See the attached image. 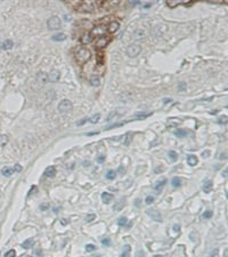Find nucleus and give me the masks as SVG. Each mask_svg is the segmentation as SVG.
I'll use <instances>...</instances> for the list:
<instances>
[{
	"mask_svg": "<svg viewBox=\"0 0 228 257\" xmlns=\"http://www.w3.org/2000/svg\"><path fill=\"white\" fill-rule=\"evenodd\" d=\"M90 58H91V53L88 48H81L75 54V61L80 65L86 64L87 62L90 61Z\"/></svg>",
	"mask_w": 228,
	"mask_h": 257,
	"instance_id": "f257e3e1",
	"label": "nucleus"
},
{
	"mask_svg": "<svg viewBox=\"0 0 228 257\" xmlns=\"http://www.w3.org/2000/svg\"><path fill=\"white\" fill-rule=\"evenodd\" d=\"M76 10L79 11H93L95 9L98 8L97 6V1H82V2H78L74 7Z\"/></svg>",
	"mask_w": 228,
	"mask_h": 257,
	"instance_id": "f03ea898",
	"label": "nucleus"
},
{
	"mask_svg": "<svg viewBox=\"0 0 228 257\" xmlns=\"http://www.w3.org/2000/svg\"><path fill=\"white\" fill-rule=\"evenodd\" d=\"M140 51H142V47H140L139 45H137V43H131V45H129V46L127 47V55H128L129 57H136V56H138V55L140 54Z\"/></svg>",
	"mask_w": 228,
	"mask_h": 257,
	"instance_id": "7ed1b4c3",
	"label": "nucleus"
},
{
	"mask_svg": "<svg viewBox=\"0 0 228 257\" xmlns=\"http://www.w3.org/2000/svg\"><path fill=\"white\" fill-rule=\"evenodd\" d=\"M61 25H62V21L57 16H52L49 20L47 21V26L50 30H57V29L61 28Z\"/></svg>",
	"mask_w": 228,
	"mask_h": 257,
	"instance_id": "20e7f679",
	"label": "nucleus"
},
{
	"mask_svg": "<svg viewBox=\"0 0 228 257\" xmlns=\"http://www.w3.org/2000/svg\"><path fill=\"white\" fill-rule=\"evenodd\" d=\"M110 41H111V37H108V36L99 37V38H97V40L95 42V47H96V48H99V49L105 48V47L110 43Z\"/></svg>",
	"mask_w": 228,
	"mask_h": 257,
	"instance_id": "39448f33",
	"label": "nucleus"
},
{
	"mask_svg": "<svg viewBox=\"0 0 228 257\" xmlns=\"http://www.w3.org/2000/svg\"><path fill=\"white\" fill-rule=\"evenodd\" d=\"M57 109H58L59 112H69V111H71L73 109L72 102L69 101V100H63V101L59 102Z\"/></svg>",
	"mask_w": 228,
	"mask_h": 257,
	"instance_id": "423d86ee",
	"label": "nucleus"
},
{
	"mask_svg": "<svg viewBox=\"0 0 228 257\" xmlns=\"http://www.w3.org/2000/svg\"><path fill=\"white\" fill-rule=\"evenodd\" d=\"M153 113L152 112H137L135 113L130 119H129V121H136V120H145L146 118H148V117H151Z\"/></svg>",
	"mask_w": 228,
	"mask_h": 257,
	"instance_id": "0eeeda50",
	"label": "nucleus"
},
{
	"mask_svg": "<svg viewBox=\"0 0 228 257\" xmlns=\"http://www.w3.org/2000/svg\"><path fill=\"white\" fill-rule=\"evenodd\" d=\"M105 32H106V29L104 25H97L95 26L93 30H91V36L93 37H103L105 36Z\"/></svg>",
	"mask_w": 228,
	"mask_h": 257,
	"instance_id": "6e6552de",
	"label": "nucleus"
},
{
	"mask_svg": "<svg viewBox=\"0 0 228 257\" xmlns=\"http://www.w3.org/2000/svg\"><path fill=\"white\" fill-rule=\"evenodd\" d=\"M146 214L149 216L153 221H155V222H162V216H161V214H160L157 210H155V209H147V210H146Z\"/></svg>",
	"mask_w": 228,
	"mask_h": 257,
	"instance_id": "1a4fd4ad",
	"label": "nucleus"
},
{
	"mask_svg": "<svg viewBox=\"0 0 228 257\" xmlns=\"http://www.w3.org/2000/svg\"><path fill=\"white\" fill-rule=\"evenodd\" d=\"M56 167L55 166H49L46 168V170L43 172V176L45 177H49V178H52L55 175H56Z\"/></svg>",
	"mask_w": 228,
	"mask_h": 257,
	"instance_id": "9d476101",
	"label": "nucleus"
},
{
	"mask_svg": "<svg viewBox=\"0 0 228 257\" xmlns=\"http://www.w3.org/2000/svg\"><path fill=\"white\" fill-rule=\"evenodd\" d=\"M119 29H120V23H119L118 21H112V22L107 25V29H106V30L108 31L110 33H114V32H116Z\"/></svg>",
	"mask_w": 228,
	"mask_h": 257,
	"instance_id": "9b49d317",
	"label": "nucleus"
},
{
	"mask_svg": "<svg viewBox=\"0 0 228 257\" xmlns=\"http://www.w3.org/2000/svg\"><path fill=\"white\" fill-rule=\"evenodd\" d=\"M80 41H81V43L83 45H88V43H90L91 41H93V36H91V33H83L82 36H81V38H80Z\"/></svg>",
	"mask_w": 228,
	"mask_h": 257,
	"instance_id": "f8f14e48",
	"label": "nucleus"
},
{
	"mask_svg": "<svg viewBox=\"0 0 228 257\" xmlns=\"http://www.w3.org/2000/svg\"><path fill=\"white\" fill-rule=\"evenodd\" d=\"M48 78H49V81L50 82H56L59 80L61 78V73L58 71H52L48 74Z\"/></svg>",
	"mask_w": 228,
	"mask_h": 257,
	"instance_id": "ddd939ff",
	"label": "nucleus"
},
{
	"mask_svg": "<svg viewBox=\"0 0 228 257\" xmlns=\"http://www.w3.org/2000/svg\"><path fill=\"white\" fill-rule=\"evenodd\" d=\"M113 194H111V193H108V192H104L102 193V200H103L104 204H110L112 200H113Z\"/></svg>",
	"mask_w": 228,
	"mask_h": 257,
	"instance_id": "4468645a",
	"label": "nucleus"
},
{
	"mask_svg": "<svg viewBox=\"0 0 228 257\" xmlns=\"http://www.w3.org/2000/svg\"><path fill=\"white\" fill-rule=\"evenodd\" d=\"M166 178H163V179H161V181H159V182H156L155 184H154V190L157 191V192H160L162 189H163V186L166 184Z\"/></svg>",
	"mask_w": 228,
	"mask_h": 257,
	"instance_id": "2eb2a0df",
	"label": "nucleus"
},
{
	"mask_svg": "<svg viewBox=\"0 0 228 257\" xmlns=\"http://www.w3.org/2000/svg\"><path fill=\"white\" fill-rule=\"evenodd\" d=\"M197 158L196 155H194V154H189V155H187V164H189V166H196L197 164Z\"/></svg>",
	"mask_w": 228,
	"mask_h": 257,
	"instance_id": "dca6fc26",
	"label": "nucleus"
},
{
	"mask_svg": "<svg viewBox=\"0 0 228 257\" xmlns=\"http://www.w3.org/2000/svg\"><path fill=\"white\" fill-rule=\"evenodd\" d=\"M125 206V199H120L118 202H115L113 209L116 211H120L121 209H123V207Z\"/></svg>",
	"mask_w": 228,
	"mask_h": 257,
	"instance_id": "f3484780",
	"label": "nucleus"
},
{
	"mask_svg": "<svg viewBox=\"0 0 228 257\" xmlns=\"http://www.w3.org/2000/svg\"><path fill=\"white\" fill-rule=\"evenodd\" d=\"M13 46H14L13 41H11V39H7V40H5L2 43H1V49H4V51H8V49H11Z\"/></svg>",
	"mask_w": 228,
	"mask_h": 257,
	"instance_id": "a211bd4d",
	"label": "nucleus"
},
{
	"mask_svg": "<svg viewBox=\"0 0 228 257\" xmlns=\"http://www.w3.org/2000/svg\"><path fill=\"white\" fill-rule=\"evenodd\" d=\"M37 80L39 82H41V83H47V82L49 81L48 74H46V73H39V74L37 75Z\"/></svg>",
	"mask_w": 228,
	"mask_h": 257,
	"instance_id": "6ab92c4d",
	"label": "nucleus"
},
{
	"mask_svg": "<svg viewBox=\"0 0 228 257\" xmlns=\"http://www.w3.org/2000/svg\"><path fill=\"white\" fill-rule=\"evenodd\" d=\"M15 172H14V168H9V167H5V168H2L1 169V174L4 175V176H6V177H9L11 175L14 174Z\"/></svg>",
	"mask_w": 228,
	"mask_h": 257,
	"instance_id": "aec40b11",
	"label": "nucleus"
},
{
	"mask_svg": "<svg viewBox=\"0 0 228 257\" xmlns=\"http://www.w3.org/2000/svg\"><path fill=\"white\" fill-rule=\"evenodd\" d=\"M66 39V34L65 33H57V34H54L52 37V41H64Z\"/></svg>",
	"mask_w": 228,
	"mask_h": 257,
	"instance_id": "412c9836",
	"label": "nucleus"
},
{
	"mask_svg": "<svg viewBox=\"0 0 228 257\" xmlns=\"http://www.w3.org/2000/svg\"><path fill=\"white\" fill-rule=\"evenodd\" d=\"M130 251H131V247L129 246V245H125L123 247V250H122L120 257H130Z\"/></svg>",
	"mask_w": 228,
	"mask_h": 257,
	"instance_id": "4be33fe9",
	"label": "nucleus"
},
{
	"mask_svg": "<svg viewBox=\"0 0 228 257\" xmlns=\"http://www.w3.org/2000/svg\"><path fill=\"white\" fill-rule=\"evenodd\" d=\"M212 186H213L212 181H207V182L204 183V185H203V191H204L205 193H210L211 190H212Z\"/></svg>",
	"mask_w": 228,
	"mask_h": 257,
	"instance_id": "5701e85b",
	"label": "nucleus"
},
{
	"mask_svg": "<svg viewBox=\"0 0 228 257\" xmlns=\"http://www.w3.org/2000/svg\"><path fill=\"white\" fill-rule=\"evenodd\" d=\"M90 83L93 85V87H98V86L101 85V79H99V77H98V75H93V77L90 78Z\"/></svg>",
	"mask_w": 228,
	"mask_h": 257,
	"instance_id": "b1692460",
	"label": "nucleus"
},
{
	"mask_svg": "<svg viewBox=\"0 0 228 257\" xmlns=\"http://www.w3.org/2000/svg\"><path fill=\"white\" fill-rule=\"evenodd\" d=\"M33 243H34V241H33L32 239H26V240L22 243V247H23L24 249H30V248H32Z\"/></svg>",
	"mask_w": 228,
	"mask_h": 257,
	"instance_id": "393cba45",
	"label": "nucleus"
},
{
	"mask_svg": "<svg viewBox=\"0 0 228 257\" xmlns=\"http://www.w3.org/2000/svg\"><path fill=\"white\" fill-rule=\"evenodd\" d=\"M175 135L178 138H183V137L187 136V132L185 129H177V130H175Z\"/></svg>",
	"mask_w": 228,
	"mask_h": 257,
	"instance_id": "a878e982",
	"label": "nucleus"
},
{
	"mask_svg": "<svg viewBox=\"0 0 228 257\" xmlns=\"http://www.w3.org/2000/svg\"><path fill=\"white\" fill-rule=\"evenodd\" d=\"M119 111V109L118 110H115V111H112V112L108 114V117H107V121H111L113 118H115L116 115H121L122 113H123V111H121V112H118Z\"/></svg>",
	"mask_w": 228,
	"mask_h": 257,
	"instance_id": "bb28decb",
	"label": "nucleus"
},
{
	"mask_svg": "<svg viewBox=\"0 0 228 257\" xmlns=\"http://www.w3.org/2000/svg\"><path fill=\"white\" fill-rule=\"evenodd\" d=\"M118 224H119L120 226H127V227H129V226L131 225V224H128V219H127V217H120L119 221H118Z\"/></svg>",
	"mask_w": 228,
	"mask_h": 257,
	"instance_id": "cd10ccee",
	"label": "nucleus"
},
{
	"mask_svg": "<svg viewBox=\"0 0 228 257\" xmlns=\"http://www.w3.org/2000/svg\"><path fill=\"white\" fill-rule=\"evenodd\" d=\"M115 177H116V173L114 172L113 169H110V170L106 173V178L110 179V181H113Z\"/></svg>",
	"mask_w": 228,
	"mask_h": 257,
	"instance_id": "c85d7f7f",
	"label": "nucleus"
},
{
	"mask_svg": "<svg viewBox=\"0 0 228 257\" xmlns=\"http://www.w3.org/2000/svg\"><path fill=\"white\" fill-rule=\"evenodd\" d=\"M7 143H8V136L0 134V146H4V145H6Z\"/></svg>",
	"mask_w": 228,
	"mask_h": 257,
	"instance_id": "c756f323",
	"label": "nucleus"
},
{
	"mask_svg": "<svg viewBox=\"0 0 228 257\" xmlns=\"http://www.w3.org/2000/svg\"><path fill=\"white\" fill-rule=\"evenodd\" d=\"M171 184H172L173 187H179V186L181 185V181H180V178H178V177H173L172 181H171Z\"/></svg>",
	"mask_w": 228,
	"mask_h": 257,
	"instance_id": "7c9ffc66",
	"label": "nucleus"
},
{
	"mask_svg": "<svg viewBox=\"0 0 228 257\" xmlns=\"http://www.w3.org/2000/svg\"><path fill=\"white\" fill-rule=\"evenodd\" d=\"M145 202L146 205H152L154 202V196L153 195H147L145 199Z\"/></svg>",
	"mask_w": 228,
	"mask_h": 257,
	"instance_id": "2f4dec72",
	"label": "nucleus"
},
{
	"mask_svg": "<svg viewBox=\"0 0 228 257\" xmlns=\"http://www.w3.org/2000/svg\"><path fill=\"white\" fill-rule=\"evenodd\" d=\"M86 250H87V253L93 251V250H96V246L93 245V243H88V245L86 246Z\"/></svg>",
	"mask_w": 228,
	"mask_h": 257,
	"instance_id": "473e14b6",
	"label": "nucleus"
},
{
	"mask_svg": "<svg viewBox=\"0 0 228 257\" xmlns=\"http://www.w3.org/2000/svg\"><path fill=\"white\" fill-rule=\"evenodd\" d=\"M99 118H101V114L98 113V114H96V115H93V117H91L89 120H90V122L91 123H96V122H98V120H99Z\"/></svg>",
	"mask_w": 228,
	"mask_h": 257,
	"instance_id": "72a5a7b5",
	"label": "nucleus"
},
{
	"mask_svg": "<svg viewBox=\"0 0 228 257\" xmlns=\"http://www.w3.org/2000/svg\"><path fill=\"white\" fill-rule=\"evenodd\" d=\"M169 157H170V159H171L172 161H176L178 154H177L175 151H169Z\"/></svg>",
	"mask_w": 228,
	"mask_h": 257,
	"instance_id": "f704fd0d",
	"label": "nucleus"
},
{
	"mask_svg": "<svg viewBox=\"0 0 228 257\" xmlns=\"http://www.w3.org/2000/svg\"><path fill=\"white\" fill-rule=\"evenodd\" d=\"M15 256H16V253H15V250H14V249L8 250V251L5 254V257H15Z\"/></svg>",
	"mask_w": 228,
	"mask_h": 257,
	"instance_id": "c9c22d12",
	"label": "nucleus"
},
{
	"mask_svg": "<svg viewBox=\"0 0 228 257\" xmlns=\"http://www.w3.org/2000/svg\"><path fill=\"white\" fill-rule=\"evenodd\" d=\"M96 218V215L95 214H89V215L86 216V222H91Z\"/></svg>",
	"mask_w": 228,
	"mask_h": 257,
	"instance_id": "e433bc0d",
	"label": "nucleus"
},
{
	"mask_svg": "<svg viewBox=\"0 0 228 257\" xmlns=\"http://www.w3.org/2000/svg\"><path fill=\"white\" fill-rule=\"evenodd\" d=\"M211 216H212V211H211V210H207V211H205V213L203 214L202 217H203L204 219H207V218H211Z\"/></svg>",
	"mask_w": 228,
	"mask_h": 257,
	"instance_id": "4c0bfd02",
	"label": "nucleus"
},
{
	"mask_svg": "<svg viewBox=\"0 0 228 257\" xmlns=\"http://www.w3.org/2000/svg\"><path fill=\"white\" fill-rule=\"evenodd\" d=\"M185 89H186V83L185 82H180L179 86H178V90L181 92V90H185Z\"/></svg>",
	"mask_w": 228,
	"mask_h": 257,
	"instance_id": "58836bf2",
	"label": "nucleus"
},
{
	"mask_svg": "<svg viewBox=\"0 0 228 257\" xmlns=\"http://www.w3.org/2000/svg\"><path fill=\"white\" fill-rule=\"evenodd\" d=\"M218 256H219V250L216 249V250H212V251H211V254H210L209 257H218Z\"/></svg>",
	"mask_w": 228,
	"mask_h": 257,
	"instance_id": "ea45409f",
	"label": "nucleus"
},
{
	"mask_svg": "<svg viewBox=\"0 0 228 257\" xmlns=\"http://www.w3.org/2000/svg\"><path fill=\"white\" fill-rule=\"evenodd\" d=\"M102 243H103L104 246H111V240L110 239H103Z\"/></svg>",
	"mask_w": 228,
	"mask_h": 257,
	"instance_id": "a19ab883",
	"label": "nucleus"
},
{
	"mask_svg": "<svg viewBox=\"0 0 228 257\" xmlns=\"http://www.w3.org/2000/svg\"><path fill=\"white\" fill-rule=\"evenodd\" d=\"M22 170V166L21 164H16L15 166H14V172L16 173V172H21Z\"/></svg>",
	"mask_w": 228,
	"mask_h": 257,
	"instance_id": "79ce46f5",
	"label": "nucleus"
},
{
	"mask_svg": "<svg viewBox=\"0 0 228 257\" xmlns=\"http://www.w3.org/2000/svg\"><path fill=\"white\" fill-rule=\"evenodd\" d=\"M136 257H145V253L143 250H138L136 253Z\"/></svg>",
	"mask_w": 228,
	"mask_h": 257,
	"instance_id": "37998d69",
	"label": "nucleus"
},
{
	"mask_svg": "<svg viewBox=\"0 0 228 257\" xmlns=\"http://www.w3.org/2000/svg\"><path fill=\"white\" fill-rule=\"evenodd\" d=\"M48 207H49V205H48V204L46 202V204H43V205L40 206V210H41V211H43V210H46V209H47Z\"/></svg>",
	"mask_w": 228,
	"mask_h": 257,
	"instance_id": "c03bdc74",
	"label": "nucleus"
},
{
	"mask_svg": "<svg viewBox=\"0 0 228 257\" xmlns=\"http://www.w3.org/2000/svg\"><path fill=\"white\" fill-rule=\"evenodd\" d=\"M97 161H98L99 164H102V162H104V161H105V157H104V155H99V158L97 159Z\"/></svg>",
	"mask_w": 228,
	"mask_h": 257,
	"instance_id": "a18cd8bd",
	"label": "nucleus"
},
{
	"mask_svg": "<svg viewBox=\"0 0 228 257\" xmlns=\"http://www.w3.org/2000/svg\"><path fill=\"white\" fill-rule=\"evenodd\" d=\"M35 191H37V186H32V189L30 190V192H29V194H28V195L33 194V192H35Z\"/></svg>",
	"mask_w": 228,
	"mask_h": 257,
	"instance_id": "49530a36",
	"label": "nucleus"
},
{
	"mask_svg": "<svg viewBox=\"0 0 228 257\" xmlns=\"http://www.w3.org/2000/svg\"><path fill=\"white\" fill-rule=\"evenodd\" d=\"M87 120H89V119H87V118H84V119H82L81 121H79V122H76V125H78V126H81V125H83V123L86 122Z\"/></svg>",
	"mask_w": 228,
	"mask_h": 257,
	"instance_id": "de8ad7c7",
	"label": "nucleus"
},
{
	"mask_svg": "<svg viewBox=\"0 0 228 257\" xmlns=\"http://www.w3.org/2000/svg\"><path fill=\"white\" fill-rule=\"evenodd\" d=\"M207 155H210V151H204V152L202 153V157H204V158H207Z\"/></svg>",
	"mask_w": 228,
	"mask_h": 257,
	"instance_id": "09e8293b",
	"label": "nucleus"
},
{
	"mask_svg": "<svg viewBox=\"0 0 228 257\" xmlns=\"http://www.w3.org/2000/svg\"><path fill=\"white\" fill-rule=\"evenodd\" d=\"M179 230H180V226L178 225V224H175V225H173V231H179Z\"/></svg>",
	"mask_w": 228,
	"mask_h": 257,
	"instance_id": "8fccbe9b",
	"label": "nucleus"
},
{
	"mask_svg": "<svg viewBox=\"0 0 228 257\" xmlns=\"http://www.w3.org/2000/svg\"><path fill=\"white\" fill-rule=\"evenodd\" d=\"M222 175H224V176H228V167L226 168V169H225V170H224Z\"/></svg>",
	"mask_w": 228,
	"mask_h": 257,
	"instance_id": "3c124183",
	"label": "nucleus"
},
{
	"mask_svg": "<svg viewBox=\"0 0 228 257\" xmlns=\"http://www.w3.org/2000/svg\"><path fill=\"white\" fill-rule=\"evenodd\" d=\"M171 101H172L171 98H164V100H163V102L166 103H166H170Z\"/></svg>",
	"mask_w": 228,
	"mask_h": 257,
	"instance_id": "603ef678",
	"label": "nucleus"
},
{
	"mask_svg": "<svg viewBox=\"0 0 228 257\" xmlns=\"http://www.w3.org/2000/svg\"><path fill=\"white\" fill-rule=\"evenodd\" d=\"M164 170V168H156L155 169V173H159V172H163Z\"/></svg>",
	"mask_w": 228,
	"mask_h": 257,
	"instance_id": "864d4df0",
	"label": "nucleus"
},
{
	"mask_svg": "<svg viewBox=\"0 0 228 257\" xmlns=\"http://www.w3.org/2000/svg\"><path fill=\"white\" fill-rule=\"evenodd\" d=\"M139 202H140V200H139V199H137V200H136V207H139V205H140V204H139Z\"/></svg>",
	"mask_w": 228,
	"mask_h": 257,
	"instance_id": "5fc2aeb1",
	"label": "nucleus"
},
{
	"mask_svg": "<svg viewBox=\"0 0 228 257\" xmlns=\"http://www.w3.org/2000/svg\"><path fill=\"white\" fill-rule=\"evenodd\" d=\"M143 6H144L145 8H148V7H151L152 5H151V4H145V5H143Z\"/></svg>",
	"mask_w": 228,
	"mask_h": 257,
	"instance_id": "6e6d98bb",
	"label": "nucleus"
},
{
	"mask_svg": "<svg viewBox=\"0 0 228 257\" xmlns=\"http://www.w3.org/2000/svg\"><path fill=\"white\" fill-rule=\"evenodd\" d=\"M62 224H64V225H65V224H67V222H66V219H62Z\"/></svg>",
	"mask_w": 228,
	"mask_h": 257,
	"instance_id": "4d7b16f0",
	"label": "nucleus"
},
{
	"mask_svg": "<svg viewBox=\"0 0 228 257\" xmlns=\"http://www.w3.org/2000/svg\"><path fill=\"white\" fill-rule=\"evenodd\" d=\"M138 4H139V2H138V1H134V2H132V1H131V5H138Z\"/></svg>",
	"mask_w": 228,
	"mask_h": 257,
	"instance_id": "13d9d810",
	"label": "nucleus"
},
{
	"mask_svg": "<svg viewBox=\"0 0 228 257\" xmlns=\"http://www.w3.org/2000/svg\"><path fill=\"white\" fill-rule=\"evenodd\" d=\"M153 257H163L162 255H155V256H153Z\"/></svg>",
	"mask_w": 228,
	"mask_h": 257,
	"instance_id": "bf43d9fd",
	"label": "nucleus"
},
{
	"mask_svg": "<svg viewBox=\"0 0 228 257\" xmlns=\"http://www.w3.org/2000/svg\"><path fill=\"white\" fill-rule=\"evenodd\" d=\"M93 257H101V256H99V255H98V256H93Z\"/></svg>",
	"mask_w": 228,
	"mask_h": 257,
	"instance_id": "052dcab7",
	"label": "nucleus"
},
{
	"mask_svg": "<svg viewBox=\"0 0 228 257\" xmlns=\"http://www.w3.org/2000/svg\"><path fill=\"white\" fill-rule=\"evenodd\" d=\"M227 199H228V192H227Z\"/></svg>",
	"mask_w": 228,
	"mask_h": 257,
	"instance_id": "680f3d73",
	"label": "nucleus"
}]
</instances>
